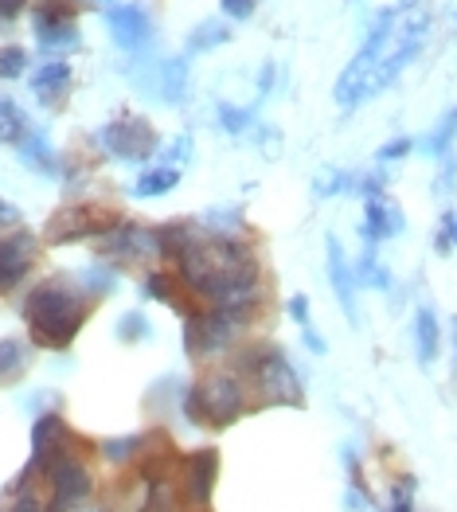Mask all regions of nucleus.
Returning <instances> with one entry per match:
<instances>
[{
    "instance_id": "nucleus-8",
    "label": "nucleus",
    "mask_w": 457,
    "mask_h": 512,
    "mask_svg": "<svg viewBox=\"0 0 457 512\" xmlns=\"http://www.w3.org/2000/svg\"><path fill=\"white\" fill-rule=\"evenodd\" d=\"M102 251L114 262H153V258H161V243H157V231H145L133 223H114L102 239Z\"/></svg>"
},
{
    "instance_id": "nucleus-12",
    "label": "nucleus",
    "mask_w": 457,
    "mask_h": 512,
    "mask_svg": "<svg viewBox=\"0 0 457 512\" xmlns=\"http://www.w3.org/2000/svg\"><path fill=\"white\" fill-rule=\"evenodd\" d=\"M407 227V219L399 212V204H391L387 196H368L364 200V223H360V239L368 243V251H375V243L399 235Z\"/></svg>"
},
{
    "instance_id": "nucleus-30",
    "label": "nucleus",
    "mask_w": 457,
    "mask_h": 512,
    "mask_svg": "<svg viewBox=\"0 0 457 512\" xmlns=\"http://www.w3.org/2000/svg\"><path fill=\"white\" fill-rule=\"evenodd\" d=\"M137 450H141V434H125V438L102 442V458H106V462H129Z\"/></svg>"
},
{
    "instance_id": "nucleus-24",
    "label": "nucleus",
    "mask_w": 457,
    "mask_h": 512,
    "mask_svg": "<svg viewBox=\"0 0 457 512\" xmlns=\"http://www.w3.org/2000/svg\"><path fill=\"white\" fill-rule=\"evenodd\" d=\"M454 137H457V106L434 126V133H426L422 137V149L430 153V157H446L450 153V145H454Z\"/></svg>"
},
{
    "instance_id": "nucleus-14",
    "label": "nucleus",
    "mask_w": 457,
    "mask_h": 512,
    "mask_svg": "<svg viewBox=\"0 0 457 512\" xmlns=\"http://www.w3.org/2000/svg\"><path fill=\"white\" fill-rule=\"evenodd\" d=\"M215 473H219V454L215 450H196L184 462V493L192 505H204L215 489Z\"/></svg>"
},
{
    "instance_id": "nucleus-1",
    "label": "nucleus",
    "mask_w": 457,
    "mask_h": 512,
    "mask_svg": "<svg viewBox=\"0 0 457 512\" xmlns=\"http://www.w3.org/2000/svg\"><path fill=\"white\" fill-rule=\"evenodd\" d=\"M161 258H172L180 270V282L211 305H235V309H258L262 286H258V258L243 239L196 231L192 223H168L157 231Z\"/></svg>"
},
{
    "instance_id": "nucleus-28",
    "label": "nucleus",
    "mask_w": 457,
    "mask_h": 512,
    "mask_svg": "<svg viewBox=\"0 0 457 512\" xmlns=\"http://www.w3.org/2000/svg\"><path fill=\"white\" fill-rule=\"evenodd\" d=\"M141 290H145L149 298L165 301V305H180L176 286H172V278H168L165 270H149V274H145V282H141Z\"/></svg>"
},
{
    "instance_id": "nucleus-33",
    "label": "nucleus",
    "mask_w": 457,
    "mask_h": 512,
    "mask_svg": "<svg viewBox=\"0 0 457 512\" xmlns=\"http://www.w3.org/2000/svg\"><path fill=\"white\" fill-rule=\"evenodd\" d=\"M454 247H457V212H446L442 215V227H438V251L450 255Z\"/></svg>"
},
{
    "instance_id": "nucleus-2",
    "label": "nucleus",
    "mask_w": 457,
    "mask_h": 512,
    "mask_svg": "<svg viewBox=\"0 0 457 512\" xmlns=\"http://www.w3.org/2000/svg\"><path fill=\"white\" fill-rule=\"evenodd\" d=\"M86 309H90V298L63 278L40 282L20 305V313L28 321V333L40 348H67L83 329Z\"/></svg>"
},
{
    "instance_id": "nucleus-15",
    "label": "nucleus",
    "mask_w": 457,
    "mask_h": 512,
    "mask_svg": "<svg viewBox=\"0 0 457 512\" xmlns=\"http://www.w3.org/2000/svg\"><path fill=\"white\" fill-rule=\"evenodd\" d=\"M149 90L161 98V102H184L188 98V63L184 59H165L157 63L153 79H149Z\"/></svg>"
},
{
    "instance_id": "nucleus-36",
    "label": "nucleus",
    "mask_w": 457,
    "mask_h": 512,
    "mask_svg": "<svg viewBox=\"0 0 457 512\" xmlns=\"http://www.w3.org/2000/svg\"><path fill=\"white\" fill-rule=\"evenodd\" d=\"M188 153H192V141L188 137H176V145H168L165 157L168 161H176V169H180V161H188Z\"/></svg>"
},
{
    "instance_id": "nucleus-3",
    "label": "nucleus",
    "mask_w": 457,
    "mask_h": 512,
    "mask_svg": "<svg viewBox=\"0 0 457 512\" xmlns=\"http://www.w3.org/2000/svg\"><path fill=\"white\" fill-rule=\"evenodd\" d=\"M243 411H247V384L235 372H211L184 399V415L200 427H227Z\"/></svg>"
},
{
    "instance_id": "nucleus-17",
    "label": "nucleus",
    "mask_w": 457,
    "mask_h": 512,
    "mask_svg": "<svg viewBox=\"0 0 457 512\" xmlns=\"http://www.w3.org/2000/svg\"><path fill=\"white\" fill-rule=\"evenodd\" d=\"M36 40L47 55L51 51H75L79 47V28H75V20H36Z\"/></svg>"
},
{
    "instance_id": "nucleus-6",
    "label": "nucleus",
    "mask_w": 457,
    "mask_h": 512,
    "mask_svg": "<svg viewBox=\"0 0 457 512\" xmlns=\"http://www.w3.org/2000/svg\"><path fill=\"white\" fill-rule=\"evenodd\" d=\"M98 145H102L110 157L129 161V165H141V161H149V157L161 149L153 126H149L145 118H137V114H118L114 122H106V126L98 129Z\"/></svg>"
},
{
    "instance_id": "nucleus-37",
    "label": "nucleus",
    "mask_w": 457,
    "mask_h": 512,
    "mask_svg": "<svg viewBox=\"0 0 457 512\" xmlns=\"http://www.w3.org/2000/svg\"><path fill=\"white\" fill-rule=\"evenodd\" d=\"M411 153V141L407 137H399V141H391V145H383L379 149V161H391V157H407Z\"/></svg>"
},
{
    "instance_id": "nucleus-5",
    "label": "nucleus",
    "mask_w": 457,
    "mask_h": 512,
    "mask_svg": "<svg viewBox=\"0 0 457 512\" xmlns=\"http://www.w3.org/2000/svg\"><path fill=\"white\" fill-rule=\"evenodd\" d=\"M247 372L254 376V387L262 391L266 403H286L297 407L301 395V380L293 372V364L278 352V348H250L247 352Z\"/></svg>"
},
{
    "instance_id": "nucleus-9",
    "label": "nucleus",
    "mask_w": 457,
    "mask_h": 512,
    "mask_svg": "<svg viewBox=\"0 0 457 512\" xmlns=\"http://www.w3.org/2000/svg\"><path fill=\"white\" fill-rule=\"evenodd\" d=\"M75 446H79V438H75V430L67 427L59 415H40L36 419V427H32V470H43L47 462H55V458H63V454H75Z\"/></svg>"
},
{
    "instance_id": "nucleus-7",
    "label": "nucleus",
    "mask_w": 457,
    "mask_h": 512,
    "mask_svg": "<svg viewBox=\"0 0 457 512\" xmlns=\"http://www.w3.org/2000/svg\"><path fill=\"white\" fill-rule=\"evenodd\" d=\"M114 223H118L114 215L94 208V204H67V208H59L47 219L43 235L51 243H75V239H86V235H106Z\"/></svg>"
},
{
    "instance_id": "nucleus-39",
    "label": "nucleus",
    "mask_w": 457,
    "mask_h": 512,
    "mask_svg": "<svg viewBox=\"0 0 457 512\" xmlns=\"http://www.w3.org/2000/svg\"><path fill=\"white\" fill-rule=\"evenodd\" d=\"M290 313L297 317V321H301V329H305V325H309V298H305V294L290 298Z\"/></svg>"
},
{
    "instance_id": "nucleus-16",
    "label": "nucleus",
    "mask_w": 457,
    "mask_h": 512,
    "mask_svg": "<svg viewBox=\"0 0 457 512\" xmlns=\"http://www.w3.org/2000/svg\"><path fill=\"white\" fill-rule=\"evenodd\" d=\"M67 90H71V67H67V63H59V59L43 63L40 71L32 75V94L40 98L43 106H55Z\"/></svg>"
},
{
    "instance_id": "nucleus-4",
    "label": "nucleus",
    "mask_w": 457,
    "mask_h": 512,
    "mask_svg": "<svg viewBox=\"0 0 457 512\" xmlns=\"http://www.w3.org/2000/svg\"><path fill=\"white\" fill-rule=\"evenodd\" d=\"M258 309H235V305H211L208 313H192L184 329V352L196 360L223 356L231 344L247 333L250 317Z\"/></svg>"
},
{
    "instance_id": "nucleus-40",
    "label": "nucleus",
    "mask_w": 457,
    "mask_h": 512,
    "mask_svg": "<svg viewBox=\"0 0 457 512\" xmlns=\"http://www.w3.org/2000/svg\"><path fill=\"white\" fill-rule=\"evenodd\" d=\"M20 223V212L8 204V200H0V231H8V227H16ZM4 239V235H0Z\"/></svg>"
},
{
    "instance_id": "nucleus-20",
    "label": "nucleus",
    "mask_w": 457,
    "mask_h": 512,
    "mask_svg": "<svg viewBox=\"0 0 457 512\" xmlns=\"http://www.w3.org/2000/svg\"><path fill=\"white\" fill-rule=\"evenodd\" d=\"M180 184V169L176 165H157V169L141 172L133 180V196H165Z\"/></svg>"
},
{
    "instance_id": "nucleus-25",
    "label": "nucleus",
    "mask_w": 457,
    "mask_h": 512,
    "mask_svg": "<svg viewBox=\"0 0 457 512\" xmlns=\"http://www.w3.org/2000/svg\"><path fill=\"white\" fill-rule=\"evenodd\" d=\"M356 282L372 286V290H391V274L383 270V262L375 258V251H364L356 262Z\"/></svg>"
},
{
    "instance_id": "nucleus-29",
    "label": "nucleus",
    "mask_w": 457,
    "mask_h": 512,
    "mask_svg": "<svg viewBox=\"0 0 457 512\" xmlns=\"http://www.w3.org/2000/svg\"><path fill=\"white\" fill-rule=\"evenodd\" d=\"M352 188H356V176L340 169H325L317 176V184H313L317 196H336V192H352Z\"/></svg>"
},
{
    "instance_id": "nucleus-21",
    "label": "nucleus",
    "mask_w": 457,
    "mask_h": 512,
    "mask_svg": "<svg viewBox=\"0 0 457 512\" xmlns=\"http://www.w3.org/2000/svg\"><path fill=\"white\" fill-rule=\"evenodd\" d=\"M16 149H20V157H24V161H28V165H32L36 172H43V176H55L59 161H55L51 145L43 141V133H36V129H32V133H28V137H24Z\"/></svg>"
},
{
    "instance_id": "nucleus-19",
    "label": "nucleus",
    "mask_w": 457,
    "mask_h": 512,
    "mask_svg": "<svg viewBox=\"0 0 457 512\" xmlns=\"http://www.w3.org/2000/svg\"><path fill=\"white\" fill-rule=\"evenodd\" d=\"M32 364V352L28 344L16 341V337H0V387L16 384Z\"/></svg>"
},
{
    "instance_id": "nucleus-27",
    "label": "nucleus",
    "mask_w": 457,
    "mask_h": 512,
    "mask_svg": "<svg viewBox=\"0 0 457 512\" xmlns=\"http://www.w3.org/2000/svg\"><path fill=\"white\" fill-rule=\"evenodd\" d=\"M79 282H83L86 298H102V294H110L118 286V274H114V266H90Z\"/></svg>"
},
{
    "instance_id": "nucleus-18",
    "label": "nucleus",
    "mask_w": 457,
    "mask_h": 512,
    "mask_svg": "<svg viewBox=\"0 0 457 512\" xmlns=\"http://www.w3.org/2000/svg\"><path fill=\"white\" fill-rule=\"evenodd\" d=\"M438 317H434V309H418L415 313V352H418V364L422 368H430L434 360H438Z\"/></svg>"
},
{
    "instance_id": "nucleus-26",
    "label": "nucleus",
    "mask_w": 457,
    "mask_h": 512,
    "mask_svg": "<svg viewBox=\"0 0 457 512\" xmlns=\"http://www.w3.org/2000/svg\"><path fill=\"white\" fill-rule=\"evenodd\" d=\"M215 118H219V126L227 129L231 137H239V133H247L250 122H254V110H247V106H231V102H219V106H215Z\"/></svg>"
},
{
    "instance_id": "nucleus-23",
    "label": "nucleus",
    "mask_w": 457,
    "mask_h": 512,
    "mask_svg": "<svg viewBox=\"0 0 457 512\" xmlns=\"http://www.w3.org/2000/svg\"><path fill=\"white\" fill-rule=\"evenodd\" d=\"M227 40H231V24L211 16V20L196 24V28L188 32V51H211V47H223Z\"/></svg>"
},
{
    "instance_id": "nucleus-10",
    "label": "nucleus",
    "mask_w": 457,
    "mask_h": 512,
    "mask_svg": "<svg viewBox=\"0 0 457 512\" xmlns=\"http://www.w3.org/2000/svg\"><path fill=\"white\" fill-rule=\"evenodd\" d=\"M106 28H110V36L122 51H145L153 43V20L137 4H110L106 8Z\"/></svg>"
},
{
    "instance_id": "nucleus-31",
    "label": "nucleus",
    "mask_w": 457,
    "mask_h": 512,
    "mask_svg": "<svg viewBox=\"0 0 457 512\" xmlns=\"http://www.w3.org/2000/svg\"><path fill=\"white\" fill-rule=\"evenodd\" d=\"M24 67H28L24 47H16V43L0 47V79H20V75H24Z\"/></svg>"
},
{
    "instance_id": "nucleus-32",
    "label": "nucleus",
    "mask_w": 457,
    "mask_h": 512,
    "mask_svg": "<svg viewBox=\"0 0 457 512\" xmlns=\"http://www.w3.org/2000/svg\"><path fill=\"white\" fill-rule=\"evenodd\" d=\"M149 337V317L145 313H125L118 321V341L133 344V341H145Z\"/></svg>"
},
{
    "instance_id": "nucleus-13",
    "label": "nucleus",
    "mask_w": 457,
    "mask_h": 512,
    "mask_svg": "<svg viewBox=\"0 0 457 512\" xmlns=\"http://www.w3.org/2000/svg\"><path fill=\"white\" fill-rule=\"evenodd\" d=\"M329 282H333L344 317L356 325L360 321V313H356V270L348 266V255H344V247H340L336 235H329Z\"/></svg>"
},
{
    "instance_id": "nucleus-35",
    "label": "nucleus",
    "mask_w": 457,
    "mask_h": 512,
    "mask_svg": "<svg viewBox=\"0 0 457 512\" xmlns=\"http://www.w3.org/2000/svg\"><path fill=\"white\" fill-rule=\"evenodd\" d=\"M227 20H250L254 16V0H219Z\"/></svg>"
},
{
    "instance_id": "nucleus-11",
    "label": "nucleus",
    "mask_w": 457,
    "mask_h": 512,
    "mask_svg": "<svg viewBox=\"0 0 457 512\" xmlns=\"http://www.w3.org/2000/svg\"><path fill=\"white\" fill-rule=\"evenodd\" d=\"M36 251H40V243H36L32 231H16V235H4L0 239V294L12 290L32 270Z\"/></svg>"
},
{
    "instance_id": "nucleus-22",
    "label": "nucleus",
    "mask_w": 457,
    "mask_h": 512,
    "mask_svg": "<svg viewBox=\"0 0 457 512\" xmlns=\"http://www.w3.org/2000/svg\"><path fill=\"white\" fill-rule=\"evenodd\" d=\"M28 133H32V126H28L24 110L12 98H0V145H20Z\"/></svg>"
},
{
    "instance_id": "nucleus-41",
    "label": "nucleus",
    "mask_w": 457,
    "mask_h": 512,
    "mask_svg": "<svg viewBox=\"0 0 457 512\" xmlns=\"http://www.w3.org/2000/svg\"><path fill=\"white\" fill-rule=\"evenodd\" d=\"M24 8V0H0V20H16Z\"/></svg>"
},
{
    "instance_id": "nucleus-34",
    "label": "nucleus",
    "mask_w": 457,
    "mask_h": 512,
    "mask_svg": "<svg viewBox=\"0 0 457 512\" xmlns=\"http://www.w3.org/2000/svg\"><path fill=\"white\" fill-rule=\"evenodd\" d=\"M391 512H415V481L411 477L399 481V489L391 497Z\"/></svg>"
},
{
    "instance_id": "nucleus-42",
    "label": "nucleus",
    "mask_w": 457,
    "mask_h": 512,
    "mask_svg": "<svg viewBox=\"0 0 457 512\" xmlns=\"http://www.w3.org/2000/svg\"><path fill=\"white\" fill-rule=\"evenodd\" d=\"M301 337H305V344H309L313 352H325V341H321V337L313 333V325H305V329H301Z\"/></svg>"
},
{
    "instance_id": "nucleus-38",
    "label": "nucleus",
    "mask_w": 457,
    "mask_h": 512,
    "mask_svg": "<svg viewBox=\"0 0 457 512\" xmlns=\"http://www.w3.org/2000/svg\"><path fill=\"white\" fill-rule=\"evenodd\" d=\"M454 176H457V157H450V153H446V161H442V180H438V192H450Z\"/></svg>"
}]
</instances>
